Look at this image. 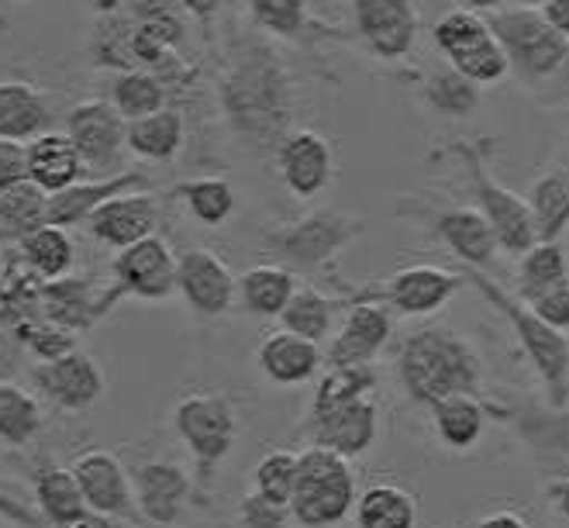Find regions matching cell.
Instances as JSON below:
<instances>
[{
	"label": "cell",
	"mask_w": 569,
	"mask_h": 528,
	"mask_svg": "<svg viewBox=\"0 0 569 528\" xmlns=\"http://www.w3.org/2000/svg\"><path fill=\"white\" fill-rule=\"evenodd\" d=\"M52 121V101L24 80H4L0 83V139L28 146L49 131Z\"/></svg>",
	"instance_id": "obj_27"
},
{
	"label": "cell",
	"mask_w": 569,
	"mask_h": 528,
	"mask_svg": "<svg viewBox=\"0 0 569 528\" xmlns=\"http://www.w3.org/2000/svg\"><path fill=\"white\" fill-rule=\"evenodd\" d=\"M108 101L118 108L124 121H139V118H149L162 108H170L166 104L170 101V87L149 70H124V73H114L108 87Z\"/></svg>",
	"instance_id": "obj_40"
},
{
	"label": "cell",
	"mask_w": 569,
	"mask_h": 528,
	"mask_svg": "<svg viewBox=\"0 0 569 528\" xmlns=\"http://www.w3.org/2000/svg\"><path fill=\"white\" fill-rule=\"evenodd\" d=\"M546 14L562 31V36L569 39V0H552V4H546Z\"/></svg>",
	"instance_id": "obj_56"
},
{
	"label": "cell",
	"mask_w": 569,
	"mask_h": 528,
	"mask_svg": "<svg viewBox=\"0 0 569 528\" xmlns=\"http://www.w3.org/2000/svg\"><path fill=\"white\" fill-rule=\"evenodd\" d=\"M24 177H28L24 173V146L0 139V193Z\"/></svg>",
	"instance_id": "obj_50"
},
{
	"label": "cell",
	"mask_w": 569,
	"mask_h": 528,
	"mask_svg": "<svg viewBox=\"0 0 569 528\" xmlns=\"http://www.w3.org/2000/svg\"><path fill=\"white\" fill-rule=\"evenodd\" d=\"M218 111L231 139L259 159H277V149L293 131L297 80L283 52L259 28L242 31L224 46Z\"/></svg>",
	"instance_id": "obj_1"
},
{
	"label": "cell",
	"mask_w": 569,
	"mask_h": 528,
	"mask_svg": "<svg viewBox=\"0 0 569 528\" xmlns=\"http://www.w3.org/2000/svg\"><path fill=\"white\" fill-rule=\"evenodd\" d=\"M487 24L505 49L511 73L531 90H542L569 59V39L539 4H505L487 14Z\"/></svg>",
	"instance_id": "obj_4"
},
{
	"label": "cell",
	"mask_w": 569,
	"mask_h": 528,
	"mask_svg": "<svg viewBox=\"0 0 569 528\" xmlns=\"http://www.w3.org/2000/svg\"><path fill=\"white\" fill-rule=\"evenodd\" d=\"M42 405L31 390L14 380H0V446L28 449L42 432Z\"/></svg>",
	"instance_id": "obj_36"
},
{
	"label": "cell",
	"mask_w": 569,
	"mask_h": 528,
	"mask_svg": "<svg viewBox=\"0 0 569 528\" xmlns=\"http://www.w3.org/2000/svg\"><path fill=\"white\" fill-rule=\"evenodd\" d=\"M542 101L546 104H566L569 101V59L562 62V70L542 87Z\"/></svg>",
	"instance_id": "obj_52"
},
{
	"label": "cell",
	"mask_w": 569,
	"mask_h": 528,
	"mask_svg": "<svg viewBox=\"0 0 569 528\" xmlns=\"http://www.w3.org/2000/svg\"><path fill=\"white\" fill-rule=\"evenodd\" d=\"M252 24L280 42H305L315 31L308 0H246Z\"/></svg>",
	"instance_id": "obj_42"
},
{
	"label": "cell",
	"mask_w": 569,
	"mask_h": 528,
	"mask_svg": "<svg viewBox=\"0 0 569 528\" xmlns=\"http://www.w3.org/2000/svg\"><path fill=\"white\" fill-rule=\"evenodd\" d=\"M477 528H531L518 511H493L477 521Z\"/></svg>",
	"instance_id": "obj_54"
},
{
	"label": "cell",
	"mask_w": 569,
	"mask_h": 528,
	"mask_svg": "<svg viewBox=\"0 0 569 528\" xmlns=\"http://www.w3.org/2000/svg\"><path fill=\"white\" fill-rule=\"evenodd\" d=\"M459 287H466L462 273L431 267V262H418V267L397 270L383 287H377V293L390 311L405 318H425L442 311L459 293Z\"/></svg>",
	"instance_id": "obj_19"
},
{
	"label": "cell",
	"mask_w": 569,
	"mask_h": 528,
	"mask_svg": "<svg viewBox=\"0 0 569 528\" xmlns=\"http://www.w3.org/2000/svg\"><path fill=\"white\" fill-rule=\"evenodd\" d=\"M11 39H14V21L4 8H0V52L11 46Z\"/></svg>",
	"instance_id": "obj_58"
},
{
	"label": "cell",
	"mask_w": 569,
	"mask_h": 528,
	"mask_svg": "<svg viewBox=\"0 0 569 528\" xmlns=\"http://www.w3.org/2000/svg\"><path fill=\"white\" fill-rule=\"evenodd\" d=\"M356 528H418V505L405 487L373 484L356 498Z\"/></svg>",
	"instance_id": "obj_37"
},
{
	"label": "cell",
	"mask_w": 569,
	"mask_h": 528,
	"mask_svg": "<svg viewBox=\"0 0 569 528\" xmlns=\"http://www.w3.org/2000/svg\"><path fill=\"white\" fill-rule=\"evenodd\" d=\"M569 283V252L562 242H535L521 259H518V297H528Z\"/></svg>",
	"instance_id": "obj_41"
},
{
	"label": "cell",
	"mask_w": 569,
	"mask_h": 528,
	"mask_svg": "<svg viewBox=\"0 0 569 528\" xmlns=\"http://www.w3.org/2000/svg\"><path fill=\"white\" fill-rule=\"evenodd\" d=\"M452 156L470 173V187H473V208L490 221L500 252L508 256H525L535 242H539V232H535V221L528 211V201L521 193H515L511 187H505L500 180H493L490 167H487V142H452Z\"/></svg>",
	"instance_id": "obj_8"
},
{
	"label": "cell",
	"mask_w": 569,
	"mask_h": 528,
	"mask_svg": "<svg viewBox=\"0 0 569 528\" xmlns=\"http://www.w3.org/2000/svg\"><path fill=\"white\" fill-rule=\"evenodd\" d=\"M14 332L24 342L31 362H52V359L77 352V332H70V328H62L49 318L24 321L21 328H14Z\"/></svg>",
	"instance_id": "obj_45"
},
{
	"label": "cell",
	"mask_w": 569,
	"mask_h": 528,
	"mask_svg": "<svg viewBox=\"0 0 569 528\" xmlns=\"http://www.w3.org/2000/svg\"><path fill=\"white\" fill-rule=\"evenodd\" d=\"M290 521H293V515L287 505L266 501L256 490H249L239 501V525L242 528H290Z\"/></svg>",
	"instance_id": "obj_46"
},
{
	"label": "cell",
	"mask_w": 569,
	"mask_h": 528,
	"mask_svg": "<svg viewBox=\"0 0 569 528\" xmlns=\"http://www.w3.org/2000/svg\"><path fill=\"white\" fill-rule=\"evenodd\" d=\"M525 305H528L535 315H539L542 321H549L552 328H559V332H569V283L535 293V297H528Z\"/></svg>",
	"instance_id": "obj_47"
},
{
	"label": "cell",
	"mask_w": 569,
	"mask_h": 528,
	"mask_svg": "<svg viewBox=\"0 0 569 528\" xmlns=\"http://www.w3.org/2000/svg\"><path fill=\"white\" fill-rule=\"evenodd\" d=\"M131 487H136L139 515L156 528L177 525L187 505L197 498L193 477L173 459H146V464L131 467Z\"/></svg>",
	"instance_id": "obj_18"
},
{
	"label": "cell",
	"mask_w": 569,
	"mask_h": 528,
	"mask_svg": "<svg viewBox=\"0 0 569 528\" xmlns=\"http://www.w3.org/2000/svg\"><path fill=\"white\" fill-rule=\"evenodd\" d=\"M173 197L187 208V215L204 228L224 225L239 208V193L224 177H190L173 187Z\"/></svg>",
	"instance_id": "obj_35"
},
{
	"label": "cell",
	"mask_w": 569,
	"mask_h": 528,
	"mask_svg": "<svg viewBox=\"0 0 569 528\" xmlns=\"http://www.w3.org/2000/svg\"><path fill=\"white\" fill-rule=\"evenodd\" d=\"M187 146V118L177 108H162L149 118L128 121V152L146 162H173Z\"/></svg>",
	"instance_id": "obj_32"
},
{
	"label": "cell",
	"mask_w": 569,
	"mask_h": 528,
	"mask_svg": "<svg viewBox=\"0 0 569 528\" xmlns=\"http://www.w3.org/2000/svg\"><path fill=\"white\" fill-rule=\"evenodd\" d=\"M66 528H136V525H128V521H118V518H108V515H93L87 511L80 521L73 525H66Z\"/></svg>",
	"instance_id": "obj_55"
},
{
	"label": "cell",
	"mask_w": 569,
	"mask_h": 528,
	"mask_svg": "<svg viewBox=\"0 0 569 528\" xmlns=\"http://www.w3.org/2000/svg\"><path fill=\"white\" fill-rule=\"evenodd\" d=\"M431 42L446 56V62L452 66V70H459L477 87L500 83L511 73V62H508L505 49H500L497 36L490 31L487 14L456 8V11H449L435 21Z\"/></svg>",
	"instance_id": "obj_9"
},
{
	"label": "cell",
	"mask_w": 569,
	"mask_h": 528,
	"mask_svg": "<svg viewBox=\"0 0 569 528\" xmlns=\"http://www.w3.org/2000/svg\"><path fill=\"white\" fill-rule=\"evenodd\" d=\"M28 377H31L36 393H42L52 408H59L66 415H80V411L93 408L108 390L100 362L83 349L62 356V359H52V362H31Z\"/></svg>",
	"instance_id": "obj_14"
},
{
	"label": "cell",
	"mask_w": 569,
	"mask_h": 528,
	"mask_svg": "<svg viewBox=\"0 0 569 528\" xmlns=\"http://www.w3.org/2000/svg\"><path fill=\"white\" fill-rule=\"evenodd\" d=\"M14 252L21 259V267L42 283L70 277L73 262H77V246H73L70 228H56V225L36 228V232L24 236L14 246Z\"/></svg>",
	"instance_id": "obj_29"
},
{
	"label": "cell",
	"mask_w": 569,
	"mask_h": 528,
	"mask_svg": "<svg viewBox=\"0 0 569 528\" xmlns=\"http://www.w3.org/2000/svg\"><path fill=\"white\" fill-rule=\"evenodd\" d=\"M173 432L193 456V487L204 498L239 442V411L224 393H187L173 408Z\"/></svg>",
	"instance_id": "obj_5"
},
{
	"label": "cell",
	"mask_w": 569,
	"mask_h": 528,
	"mask_svg": "<svg viewBox=\"0 0 569 528\" xmlns=\"http://www.w3.org/2000/svg\"><path fill=\"white\" fill-rule=\"evenodd\" d=\"M393 336V311L380 301L377 287H359L349 293V315L342 328L335 332L325 370L335 367H373V359L383 352V346Z\"/></svg>",
	"instance_id": "obj_10"
},
{
	"label": "cell",
	"mask_w": 569,
	"mask_h": 528,
	"mask_svg": "<svg viewBox=\"0 0 569 528\" xmlns=\"http://www.w3.org/2000/svg\"><path fill=\"white\" fill-rule=\"evenodd\" d=\"M459 4H462L466 11L490 14V11H497V8H505V0H459Z\"/></svg>",
	"instance_id": "obj_57"
},
{
	"label": "cell",
	"mask_w": 569,
	"mask_h": 528,
	"mask_svg": "<svg viewBox=\"0 0 569 528\" xmlns=\"http://www.w3.org/2000/svg\"><path fill=\"white\" fill-rule=\"evenodd\" d=\"M300 436L308 439V446H321V449H331L346 459H359L380 439V408L373 398L328 405V408L308 405Z\"/></svg>",
	"instance_id": "obj_12"
},
{
	"label": "cell",
	"mask_w": 569,
	"mask_h": 528,
	"mask_svg": "<svg viewBox=\"0 0 569 528\" xmlns=\"http://www.w3.org/2000/svg\"><path fill=\"white\" fill-rule=\"evenodd\" d=\"M356 474L352 459L308 446L300 452L297 490L290 501V515L300 528H335L356 511Z\"/></svg>",
	"instance_id": "obj_7"
},
{
	"label": "cell",
	"mask_w": 569,
	"mask_h": 528,
	"mask_svg": "<svg viewBox=\"0 0 569 528\" xmlns=\"http://www.w3.org/2000/svg\"><path fill=\"white\" fill-rule=\"evenodd\" d=\"M277 170L287 190L300 201H315L335 180L331 142L315 128H293L277 149Z\"/></svg>",
	"instance_id": "obj_20"
},
{
	"label": "cell",
	"mask_w": 569,
	"mask_h": 528,
	"mask_svg": "<svg viewBox=\"0 0 569 528\" xmlns=\"http://www.w3.org/2000/svg\"><path fill=\"white\" fill-rule=\"evenodd\" d=\"M0 518H8L18 528H49L46 518L39 515V508L28 505L24 494L18 487L4 484V480H0Z\"/></svg>",
	"instance_id": "obj_48"
},
{
	"label": "cell",
	"mask_w": 569,
	"mask_h": 528,
	"mask_svg": "<svg viewBox=\"0 0 569 528\" xmlns=\"http://www.w3.org/2000/svg\"><path fill=\"white\" fill-rule=\"evenodd\" d=\"M535 4H542V8H546V4H552V0H535Z\"/></svg>",
	"instance_id": "obj_61"
},
{
	"label": "cell",
	"mask_w": 569,
	"mask_h": 528,
	"mask_svg": "<svg viewBox=\"0 0 569 528\" xmlns=\"http://www.w3.org/2000/svg\"><path fill=\"white\" fill-rule=\"evenodd\" d=\"M31 498H36L39 515L52 528L73 525L90 511L73 470L56 467V464H39L36 470H31Z\"/></svg>",
	"instance_id": "obj_28"
},
{
	"label": "cell",
	"mask_w": 569,
	"mask_h": 528,
	"mask_svg": "<svg viewBox=\"0 0 569 528\" xmlns=\"http://www.w3.org/2000/svg\"><path fill=\"white\" fill-rule=\"evenodd\" d=\"M539 242H562L569 232V170L542 173L525 193Z\"/></svg>",
	"instance_id": "obj_34"
},
{
	"label": "cell",
	"mask_w": 569,
	"mask_h": 528,
	"mask_svg": "<svg viewBox=\"0 0 569 528\" xmlns=\"http://www.w3.org/2000/svg\"><path fill=\"white\" fill-rule=\"evenodd\" d=\"M546 494H549V505L556 508V515H559L562 521H569V477L552 480Z\"/></svg>",
	"instance_id": "obj_53"
},
{
	"label": "cell",
	"mask_w": 569,
	"mask_h": 528,
	"mask_svg": "<svg viewBox=\"0 0 569 528\" xmlns=\"http://www.w3.org/2000/svg\"><path fill=\"white\" fill-rule=\"evenodd\" d=\"M159 197L152 190H131L121 197H111L108 205H100L90 218H87V232L108 249H128L149 236H156L159 228Z\"/></svg>",
	"instance_id": "obj_22"
},
{
	"label": "cell",
	"mask_w": 569,
	"mask_h": 528,
	"mask_svg": "<svg viewBox=\"0 0 569 528\" xmlns=\"http://www.w3.org/2000/svg\"><path fill=\"white\" fill-rule=\"evenodd\" d=\"M297 474H300V452H287V449L266 452L252 470V490L262 494L266 501L290 508L293 490H297Z\"/></svg>",
	"instance_id": "obj_44"
},
{
	"label": "cell",
	"mask_w": 569,
	"mask_h": 528,
	"mask_svg": "<svg viewBox=\"0 0 569 528\" xmlns=\"http://www.w3.org/2000/svg\"><path fill=\"white\" fill-rule=\"evenodd\" d=\"M93 66H104V70H136V52H131V14H104L97 18L90 31V46H87Z\"/></svg>",
	"instance_id": "obj_43"
},
{
	"label": "cell",
	"mask_w": 569,
	"mask_h": 528,
	"mask_svg": "<svg viewBox=\"0 0 569 528\" xmlns=\"http://www.w3.org/2000/svg\"><path fill=\"white\" fill-rule=\"evenodd\" d=\"M24 173L39 183L49 197L83 180L87 167L66 131H46L36 142L24 146Z\"/></svg>",
	"instance_id": "obj_26"
},
{
	"label": "cell",
	"mask_w": 569,
	"mask_h": 528,
	"mask_svg": "<svg viewBox=\"0 0 569 528\" xmlns=\"http://www.w3.org/2000/svg\"><path fill=\"white\" fill-rule=\"evenodd\" d=\"M121 297L124 293L114 283L100 290L87 277H62V280L39 287V315L62 328H70V332H87V328L104 318Z\"/></svg>",
	"instance_id": "obj_21"
},
{
	"label": "cell",
	"mask_w": 569,
	"mask_h": 528,
	"mask_svg": "<svg viewBox=\"0 0 569 528\" xmlns=\"http://www.w3.org/2000/svg\"><path fill=\"white\" fill-rule=\"evenodd\" d=\"M66 136L73 139L87 173L114 177L121 173V156L128 152V121L108 97H90L66 114Z\"/></svg>",
	"instance_id": "obj_11"
},
{
	"label": "cell",
	"mask_w": 569,
	"mask_h": 528,
	"mask_svg": "<svg viewBox=\"0 0 569 528\" xmlns=\"http://www.w3.org/2000/svg\"><path fill=\"white\" fill-rule=\"evenodd\" d=\"M73 477L83 490V501L93 515H108L128 525H139L136 487H131V470L108 452V449H87L73 459Z\"/></svg>",
	"instance_id": "obj_16"
},
{
	"label": "cell",
	"mask_w": 569,
	"mask_h": 528,
	"mask_svg": "<svg viewBox=\"0 0 569 528\" xmlns=\"http://www.w3.org/2000/svg\"><path fill=\"white\" fill-rule=\"evenodd\" d=\"M256 367L266 380L277 383V387H300V383H308L321 373L325 352L318 342L300 339V336L287 332V328H280V332H270L259 342Z\"/></svg>",
	"instance_id": "obj_25"
},
{
	"label": "cell",
	"mask_w": 569,
	"mask_h": 528,
	"mask_svg": "<svg viewBox=\"0 0 569 528\" xmlns=\"http://www.w3.org/2000/svg\"><path fill=\"white\" fill-rule=\"evenodd\" d=\"M359 236H362V218L321 208L290 225L273 228L262 239V249L290 273H325L339 259V252L349 249Z\"/></svg>",
	"instance_id": "obj_6"
},
{
	"label": "cell",
	"mask_w": 569,
	"mask_h": 528,
	"mask_svg": "<svg viewBox=\"0 0 569 528\" xmlns=\"http://www.w3.org/2000/svg\"><path fill=\"white\" fill-rule=\"evenodd\" d=\"M28 362V349L14 328L0 318V380H14Z\"/></svg>",
	"instance_id": "obj_49"
},
{
	"label": "cell",
	"mask_w": 569,
	"mask_h": 528,
	"mask_svg": "<svg viewBox=\"0 0 569 528\" xmlns=\"http://www.w3.org/2000/svg\"><path fill=\"white\" fill-rule=\"evenodd\" d=\"M177 262L180 256L159 232L128 246L111 262V280L124 297L139 301H166L177 293Z\"/></svg>",
	"instance_id": "obj_15"
},
{
	"label": "cell",
	"mask_w": 569,
	"mask_h": 528,
	"mask_svg": "<svg viewBox=\"0 0 569 528\" xmlns=\"http://www.w3.org/2000/svg\"><path fill=\"white\" fill-rule=\"evenodd\" d=\"M397 377L415 405L435 408L452 393H477L483 383V359L456 328L431 325L400 342Z\"/></svg>",
	"instance_id": "obj_2"
},
{
	"label": "cell",
	"mask_w": 569,
	"mask_h": 528,
	"mask_svg": "<svg viewBox=\"0 0 569 528\" xmlns=\"http://www.w3.org/2000/svg\"><path fill=\"white\" fill-rule=\"evenodd\" d=\"M177 293L200 318H221L239 305V280L214 249H187L177 262Z\"/></svg>",
	"instance_id": "obj_17"
},
{
	"label": "cell",
	"mask_w": 569,
	"mask_h": 528,
	"mask_svg": "<svg viewBox=\"0 0 569 528\" xmlns=\"http://www.w3.org/2000/svg\"><path fill=\"white\" fill-rule=\"evenodd\" d=\"M459 273L500 318L511 325L528 367L542 383L546 405L556 411H566L569 408V336L552 328L549 321H542L518 293L505 290L490 273H483V270H459Z\"/></svg>",
	"instance_id": "obj_3"
},
{
	"label": "cell",
	"mask_w": 569,
	"mask_h": 528,
	"mask_svg": "<svg viewBox=\"0 0 569 528\" xmlns=\"http://www.w3.org/2000/svg\"><path fill=\"white\" fill-rule=\"evenodd\" d=\"M180 4H183V11L200 24V28H211V21L218 18V11L224 8V0H180Z\"/></svg>",
	"instance_id": "obj_51"
},
{
	"label": "cell",
	"mask_w": 569,
	"mask_h": 528,
	"mask_svg": "<svg viewBox=\"0 0 569 528\" xmlns=\"http://www.w3.org/2000/svg\"><path fill=\"white\" fill-rule=\"evenodd\" d=\"M131 190H152V180L139 170H121L114 177H93V180L83 177L80 183L49 197V225H56V228L87 225V218L100 205H108L111 197H121Z\"/></svg>",
	"instance_id": "obj_23"
},
{
	"label": "cell",
	"mask_w": 569,
	"mask_h": 528,
	"mask_svg": "<svg viewBox=\"0 0 569 528\" xmlns=\"http://www.w3.org/2000/svg\"><path fill=\"white\" fill-rule=\"evenodd\" d=\"M421 101L428 111H435L439 118H470L480 104H483V90L466 80L459 70H452V66L446 62L442 70L428 73V80L421 83Z\"/></svg>",
	"instance_id": "obj_39"
},
{
	"label": "cell",
	"mask_w": 569,
	"mask_h": 528,
	"mask_svg": "<svg viewBox=\"0 0 569 528\" xmlns=\"http://www.w3.org/2000/svg\"><path fill=\"white\" fill-rule=\"evenodd\" d=\"M87 4H90L100 18H104V14H114V11L121 8V0H87Z\"/></svg>",
	"instance_id": "obj_59"
},
{
	"label": "cell",
	"mask_w": 569,
	"mask_h": 528,
	"mask_svg": "<svg viewBox=\"0 0 569 528\" xmlns=\"http://www.w3.org/2000/svg\"><path fill=\"white\" fill-rule=\"evenodd\" d=\"M0 280H4V252H0Z\"/></svg>",
	"instance_id": "obj_60"
},
{
	"label": "cell",
	"mask_w": 569,
	"mask_h": 528,
	"mask_svg": "<svg viewBox=\"0 0 569 528\" xmlns=\"http://www.w3.org/2000/svg\"><path fill=\"white\" fill-rule=\"evenodd\" d=\"M435 236L462 262V270H490L497 262V236L477 208H446L431 221Z\"/></svg>",
	"instance_id": "obj_24"
},
{
	"label": "cell",
	"mask_w": 569,
	"mask_h": 528,
	"mask_svg": "<svg viewBox=\"0 0 569 528\" xmlns=\"http://www.w3.org/2000/svg\"><path fill=\"white\" fill-rule=\"evenodd\" d=\"M431 411V425L439 442L452 452H470L473 446H480L483 432H487V408L477 393H452V398L439 401Z\"/></svg>",
	"instance_id": "obj_30"
},
{
	"label": "cell",
	"mask_w": 569,
	"mask_h": 528,
	"mask_svg": "<svg viewBox=\"0 0 569 528\" xmlns=\"http://www.w3.org/2000/svg\"><path fill=\"white\" fill-rule=\"evenodd\" d=\"M297 293V273L280 262H259L239 277V305L252 318H280Z\"/></svg>",
	"instance_id": "obj_31"
},
{
	"label": "cell",
	"mask_w": 569,
	"mask_h": 528,
	"mask_svg": "<svg viewBox=\"0 0 569 528\" xmlns=\"http://www.w3.org/2000/svg\"><path fill=\"white\" fill-rule=\"evenodd\" d=\"M352 28L359 42L383 62H400L415 52L421 18L415 0H352Z\"/></svg>",
	"instance_id": "obj_13"
},
{
	"label": "cell",
	"mask_w": 569,
	"mask_h": 528,
	"mask_svg": "<svg viewBox=\"0 0 569 528\" xmlns=\"http://www.w3.org/2000/svg\"><path fill=\"white\" fill-rule=\"evenodd\" d=\"M346 308L342 297H331L325 290L315 287H297L293 301L287 305V311L280 315V325L287 332L300 336V339H311V342H325L335 328V315Z\"/></svg>",
	"instance_id": "obj_38"
},
{
	"label": "cell",
	"mask_w": 569,
	"mask_h": 528,
	"mask_svg": "<svg viewBox=\"0 0 569 528\" xmlns=\"http://www.w3.org/2000/svg\"><path fill=\"white\" fill-rule=\"evenodd\" d=\"M49 225V193L28 177L0 193V246H18L36 228Z\"/></svg>",
	"instance_id": "obj_33"
}]
</instances>
